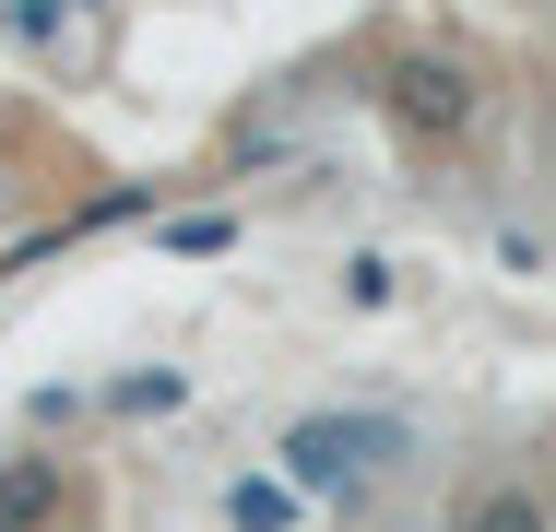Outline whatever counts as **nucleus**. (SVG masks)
I'll list each match as a JSON object with an SVG mask.
<instances>
[{
    "label": "nucleus",
    "instance_id": "obj_3",
    "mask_svg": "<svg viewBox=\"0 0 556 532\" xmlns=\"http://www.w3.org/2000/svg\"><path fill=\"white\" fill-rule=\"evenodd\" d=\"M439 532H556V497L533 473H473V485L439 509Z\"/></svg>",
    "mask_w": 556,
    "mask_h": 532
},
{
    "label": "nucleus",
    "instance_id": "obj_2",
    "mask_svg": "<svg viewBox=\"0 0 556 532\" xmlns=\"http://www.w3.org/2000/svg\"><path fill=\"white\" fill-rule=\"evenodd\" d=\"M367 96H379V118H391L415 154H450V142L485 130V60H473V48H391Z\"/></svg>",
    "mask_w": 556,
    "mask_h": 532
},
{
    "label": "nucleus",
    "instance_id": "obj_12",
    "mask_svg": "<svg viewBox=\"0 0 556 532\" xmlns=\"http://www.w3.org/2000/svg\"><path fill=\"white\" fill-rule=\"evenodd\" d=\"M60 12H96V0H60Z\"/></svg>",
    "mask_w": 556,
    "mask_h": 532
},
{
    "label": "nucleus",
    "instance_id": "obj_4",
    "mask_svg": "<svg viewBox=\"0 0 556 532\" xmlns=\"http://www.w3.org/2000/svg\"><path fill=\"white\" fill-rule=\"evenodd\" d=\"M72 509V461L60 449H12L0 461V532H60Z\"/></svg>",
    "mask_w": 556,
    "mask_h": 532
},
{
    "label": "nucleus",
    "instance_id": "obj_8",
    "mask_svg": "<svg viewBox=\"0 0 556 532\" xmlns=\"http://www.w3.org/2000/svg\"><path fill=\"white\" fill-rule=\"evenodd\" d=\"M166 249L178 261H225L237 249V213H166Z\"/></svg>",
    "mask_w": 556,
    "mask_h": 532
},
{
    "label": "nucleus",
    "instance_id": "obj_11",
    "mask_svg": "<svg viewBox=\"0 0 556 532\" xmlns=\"http://www.w3.org/2000/svg\"><path fill=\"white\" fill-rule=\"evenodd\" d=\"M545 166H556V106H545Z\"/></svg>",
    "mask_w": 556,
    "mask_h": 532
},
{
    "label": "nucleus",
    "instance_id": "obj_6",
    "mask_svg": "<svg viewBox=\"0 0 556 532\" xmlns=\"http://www.w3.org/2000/svg\"><path fill=\"white\" fill-rule=\"evenodd\" d=\"M96 403H108V415H130V426H154V415H190V367H130V379H108Z\"/></svg>",
    "mask_w": 556,
    "mask_h": 532
},
{
    "label": "nucleus",
    "instance_id": "obj_5",
    "mask_svg": "<svg viewBox=\"0 0 556 532\" xmlns=\"http://www.w3.org/2000/svg\"><path fill=\"white\" fill-rule=\"evenodd\" d=\"M296 521H308V497L285 473H237L225 485V532H296Z\"/></svg>",
    "mask_w": 556,
    "mask_h": 532
},
{
    "label": "nucleus",
    "instance_id": "obj_1",
    "mask_svg": "<svg viewBox=\"0 0 556 532\" xmlns=\"http://www.w3.org/2000/svg\"><path fill=\"white\" fill-rule=\"evenodd\" d=\"M403 449H415V426H403V415H367V403H332V415L273 426V473H285L296 497H355V485H379Z\"/></svg>",
    "mask_w": 556,
    "mask_h": 532
},
{
    "label": "nucleus",
    "instance_id": "obj_10",
    "mask_svg": "<svg viewBox=\"0 0 556 532\" xmlns=\"http://www.w3.org/2000/svg\"><path fill=\"white\" fill-rule=\"evenodd\" d=\"M0 36L12 48H60V0H0Z\"/></svg>",
    "mask_w": 556,
    "mask_h": 532
},
{
    "label": "nucleus",
    "instance_id": "obj_9",
    "mask_svg": "<svg viewBox=\"0 0 556 532\" xmlns=\"http://www.w3.org/2000/svg\"><path fill=\"white\" fill-rule=\"evenodd\" d=\"M130 213H154V178H118V190H96V202L72 213V237H96V225H130Z\"/></svg>",
    "mask_w": 556,
    "mask_h": 532
},
{
    "label": "nucleus",
    "instance_id": "obj_7",
    "mask_svg": "<svg viewBox=\"0 0 556 532\" xmlns=\"http://www.w3.org/2000/svg\"><path fill=\"white\" fill-rule=\"evenodd\" d=\"M391 296H403V261H379V249H355V261H343V308H355V319H379Z\"/></svg>",
    "mask_w": 556,
    "mask_h": 532
}]
</instances>
